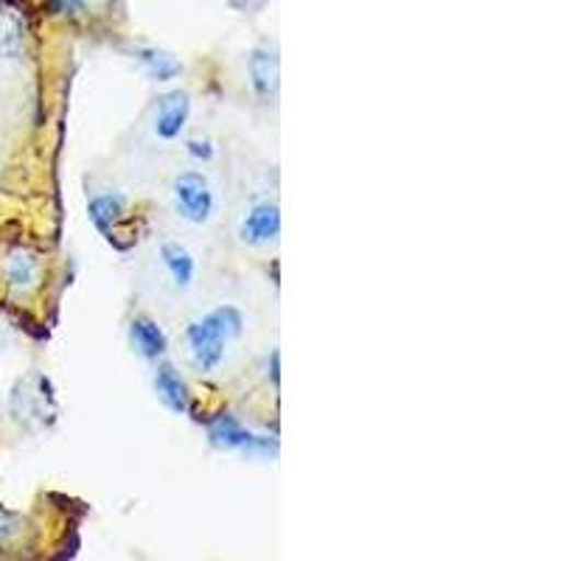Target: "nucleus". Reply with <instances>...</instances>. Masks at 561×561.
Instances as JSON below:
<instances>
[{"label":"nucleus","mask_w":561,"mask_h":561,"mask_svg":"<svg viewBox=\"0 0 561 561\" xmlns=\"http://www.w3.org/2000/svg\"><path fill=\"white\" fill-rule=\"evenodd\" d=\"M244 329V314L237 307H217L197 318L185 329L188 359L199 374H214L225 359V345L239 337Z\"/></svg>","instance_id":"obj_1"},{"label":"nucleus","mask_w":561,"mask_h":561,"mask_svg":"<svg viewBox=\"0 0 561 561\" xmlns=\"http://www.w3.org/2000/svg\"><path fill=\"white\" fill-rule=\"evenodd\" d=\"M174 210L185 222L205 225L217 214V194L203 172H183L172 180Z\"/></svg>","instance_id":"obj_2"},{"label":"nucleus","mask_w":561,"mask_h":561,"mask_svg":"<svg viewBox=\"0 0 561 561\" xmlns=\"http://www.w3.org/2000/svg\"><path fill=\"white\" fill-rule=\"evenodd\" d=\"M208 440L217 449H228V453H244L259 455V458H273L278 453V444L267 435H255L244 424H239L233 415H219L217 421H210Z\"/></svg>","instance_id":"obj_3"},{"label":"nucleus","mask_w":561,"mask_h":561,"mask_svg":"<svg viewBox=\"0 0 561 561\" xmlns=\"http://www.w3.org/2000/svg\"><path fill=\"white\" fill-rule=\"evenodd\" d=\"M237 233L248 248H270L280 237V208L270 199L248 205V210L239 219Z\"/></svg>","instance_id":"obj_4"},{"label":"nucleus","mask_w":561,"mask_h":561,"mask_svg":"<svg viewBox=\"0 0 561 561\" xmlns=\"http://www.w3.org/2000/svg\"><path fill=\"white\" fill-rule=\"evenodd\" d=\"M188 115H192V96L185 90H172L167 96H160L152 115L154 135L160 140H178L188 124Z\"/></svg>","instance_id":"obj_5"},{"label":"nucleus","mask_w":561,"mask_h":561,"mask_svg":"<svg viewBox=\"0 0 561 561\" xmlns=\"http://www.w3.org/2000/svg\"><path fill=\"white\" fill-rule=\"evenodd\" d=\"M39 275H43V264H39L37 253L28 248H12L3 262V278L7 287L12 289L18 298L32 295L39 287Z\"/></svg>","instance_id":"obj_6"},{"label":"nucleus","mask_w":561,"mask_h":561,"mask_svg":"<svg viewBox=\"0 0 561 561\" xmlns=\"http://www.w3.org/2000/svg\"><path fill=\"white\" fill-rule=\"evenodd\" d=\"M248 77H250V88H253L255 99H262V102H270V99L278 93V79H280V65H278V54L270 45H259L253 48L248 59Z\"/></svg>","instance_id":"obj_7"},{"label":"nucleus","mask_w":561,"mask_h":561,"mask_svg":"<svg viewBox=\"0 0 561 561\" xmlns=\"http://www.w3.org/2000/svg\"><path fill=\"white\" fill-rule=\"evenodd\" d=\"M127 205L129 199L118 192H107V194H96V197H90L88 203V217L90 222L96 225V230L107 239L110 244L118 248V222L127 217Z\"/></svg>","instance_id":"obj_8"},{"label":"nucleus","mask_w":561,"mask_h":561,"mask_svg":"<svg viewBox=\"0 0 561 561\" xmlns=\"http://www.w3.org/2000/svg\"><path fill=\"white\" fill-rule=\"evenodd\" d=\"M160 264H163V270H167V275L178 289H188L197 278V259L192 255V250L174 242V239L160 244Z\"/></svg>","instance_id":"obj_9"},{"label":"nucleus","mask_w":561,"mask_h":561,"mask_svg":"<svg viewBox=\"0 0 561 561\" xmlns=\"http://www.w3.org/2000/svg\"><path fill=\"white\" fill-rule=\"evenodd\" d=\"M129 54H133L135 62L140 65V70L152 82H172V79H178L183 73V62L174 54L163 51V48H154V45H138Z\"/></svg>","instance_id":"obj_10"},{"label":"nucleus","mask_w":561,"mask_h":561,"mask_svg":"<svg viewBox=\"0 0 561 561\" xmlns=\"http://www.w3.org/2000/svg\"><path fill=\"white\" fill-rule=\"evenodd\" d=\"M129 345H133V351L138 357L158 359L167 354L169 340L152 318L138 314V318H133V323H129Z\"/></svg>","instance_id":"obj_11"},{"label":"nucleus","mask_w":561,"mask_h":561,"mask_svg":"<svg viewBox=\"0 0 561 561\" xmlns=\"http://www.w3.org/2000/svg\"><path fill=\"white\" fill-rule=\"evenodd\" d=\"M154 390H158V399L167 404L174 413H188L192 408V393H188V385L180 377L172 365H158L154 370Z\"/></svg>","instance_id":"obj_12"},{"label":"nucleus","mask_w":561,"mask_h":561,"mask_svg":"<svg viewBox=\"0 0 561 561\" xmlns=\"http://www.w3.org/2000/svg\"><path fill=\"white\" fill-rule=\"evenodd\" d=\"M12 413L18 415V419H43V415L48 413V404H45L43 390H28L26 385L14 390Z\"/></svg>","instance_id":"obj_13"},{"label":"nucleus","mask_w":561,"mask_h":561,"mask_svg":"<svg viewBox=\"0 0 561 561\" xmlns=\"http://www.w3.org/2000/svg\"><path fill=\"white\" fill-rule=\"evenodd\" d=\"M23 57V32L14 20L0 18V62H18Z\"/></svg>","instance_id":"obj_14"},{"label":"nucleus","mask_w":561,"mask_h":561,"mask_svg":"<svg viewBox=\"0 0 561 561\" xmlns=\"http://www.w3.org/2000/svg\"><path fill=\"white\" fill-rule=\"evenodd\" d=\"M188 154L197 160H203V163H208V160L217 158V147H214V140H208V138H194V140H188Z\"/></svg>","instance_id":"obj_15"},{"label":"nucleus","mask_w":561,"mask_h":561,"mask_svg":"<svg viewBox=\"0 0 561 561\" xmlns=\"http://www.w3.org/2000/svg\"><path fill=\"white\" fill-rule=\"evenodd\" d=\"M54 14H68V18H77L84 14V0H51Z\"/></svg>","instance_id":"obj_16"}]
</instances>
